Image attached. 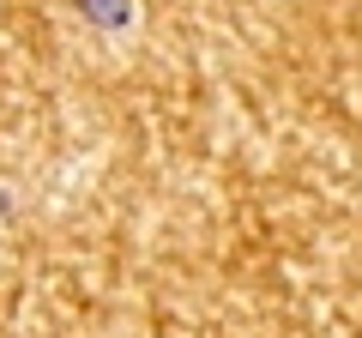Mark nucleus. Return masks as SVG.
Listing matches in <instances>:
<instances>
[{"label":"nucleus","instance_id":"obj_1","mask_svg":"<svg viewBox=\"0 0 362 338\" xmlns=\"http://www.w3.org/2000/svg\"><path fill=\"white\" fill-rule=\"evenodd\" d=\"M78 13L90 25H103V30H127L133 25V0H78Z\"/></svg>","mask_w":362,"mask_h":338}]
</instances>
